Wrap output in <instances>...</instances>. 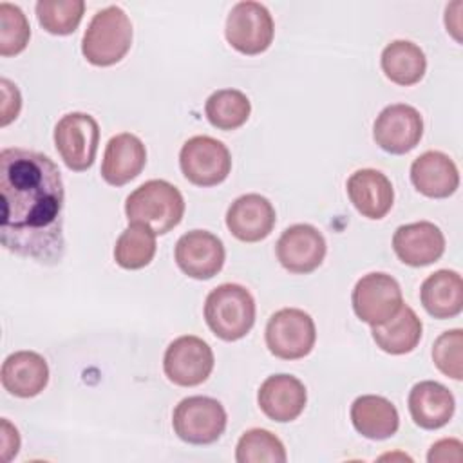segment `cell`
<instances>
[{"label": "cell", "instance_id": "obj_1", "mask_svg": "<svg viewBox=\"0 0 463 463\" xmlns=\"http://www.w3.org/2000/svg\"><path fill=\"white\" fill-rule=\"evenodd\" d=\"M0 242L40 264L63 257V179L56 163L36 150L0 152Z\"/></svg>", "mask_w": 463, "mask_h": 463}, {"label": "cell", "instance_id": "obj_2", "mask_svg": "<svg viewBox=\"0 0 463 463\" xmlns=\"http://www.w3.org/2000/svg\"><path fill=\"white\" fill-rule=\"evenodd\" d=\"M128 222H143L156 235L174 230L184 215L183 194L165 179H150L139 184L125 201Z\"/></svg>", "mask_w": 463, "mask_h": 463}, {"label": "cell", "instance_id": "obj_3", "mask_svg": "<svg viewBox=\"0 0 463 463\" xmlns=\"http://www.w3.org/2000/svg\"><path fill=\"white\" fill-rule=\"evenodd\" d=\"M132 45V22L119 5L99 9L89 22L81 52L96 67H109L125 58Z\"/></svg>", "mask_w": 463, "mask_h": 463}, {"label": "cell", "instance_id": "obj_4", "mask_svg": "<svg viewBox=\"0 0 463 463\" xmlns=\"http://www.w3.org/2000/svg\"><path fill=\"white\" fill-rule=\"evenodd\" d=\"M204 320L217 338L241 340L255 324V300L241 284H221L204 300Z\"/></svg>", "mask_w": 463, "mask_h": 463}, {"label": "cell", "instance_id": "obj_5", "mask_svg": "<svg viewBox=\"0 0 463 463\" xmlns=\"http://www.w3.org/2000/svg\"><path fill=\"white\" fill-rule=\"evenodd\" d=\"M226 411L210 396L183 398L172 414V427L179 439L190 445H210L226 429Z\"/></svg>", "mask_w": 463, "mask_h": 463}, {"label": "cell", "instance_id": "obj_6", "mask_svg": "<svg viewBox=\"0 0 463 463\" xmlns=\"http://www.w3.org/2000/svg\"><path fill=\"white\" fill-rule=\"evenodd\" d=\"M264 336L273 356L298 360L313 351L317 327L309 313L298 307H284L269 317Z\"/></svg>", "mask_w": 463, "mask_h": 463}, {"label": "cell", "instance_id": "obj_7", "mask_svg": "<svg viewBox=\"0 0 463 463\" xmlns=\"http://www.w3.org/2000/svg\"><path fill=\"white\" fill-rule=\"evenodd\" d=\"M224 34L235 51L255 56L271 45L275 24L266 5L253 0L237 2L226 18Z\"/></svg>", "mask_w": 463, "mask_h": 463}, {"label": "cell", "instance_id": "obj_8", "mask_svg": "<svg viewBox=\"0 0 463 463\" xmlns=\"http://www.w3.org/2000/svg\"><path fill=\"white\" fill-rule=\"evenodd\" d=\"M54 145L65 166L85 172L92 166L99 145L98 121L85 112H69L54 127Z\"/></svg>", "mask_w": 463, "mask_h": 463}, {"label": "cell", "instance_id": "obj_9", "mask_svg": "<svg viewBox=\"0 0 463 463\" xmlns=\"http://www.w3.org/2000/svg\"><path fill=\"white\" fill-rule=\"evenodd\" d=\"M183 175L195 186L221 184L232 170V154L228 146L210 136L190 137L179 152Z\"/></svg>", "mask_w": 463, "mask_h": 463}, {"label": "cell", "instance_id": "obj_10", "mask_svg": "<svg viewBox=\"0 0 463 463\" xmlns=\"http://www.w3.org/2000/svg\"><path fill=\"white\" fill-rule=\"evenodd\" d=\"M351 304L354 315L373 326H382L403 306L398 280L383 271H373L358 279L353 288Z\"/></svg>", "mask_w": 463, "mask_h": 463}, {"label": "cell", "instance_id": "obj_11", "mask_svg": "<svg viewBox=\"0 0 463 463\" xmlns=\"http://www.w3.org/2000/svg\"><path fill=\"white\" fill-rule=\"evenodd\" d=\"M213 351L199 336L183 335L170 342L163 356L166 378L179 387H195L208 380L213 371Z\"/></svg>", "mask_w": 463, "mask_h": 463}, {"label": "cell", "instance_id": "obj_12", "mask_svg": "<svg viewBox=\"0 0 463 463\" xmlns=\"http://www.w3.org/2000/svg\"><path fill=\"white\" fill-rule=\"evenodd\" d=\"M423 136V118L412 105H387L374 119V143L394 156H402L416 148Z\"/></svg>", "mask_w": 463, "mask_h": 463}, {"label": "cell", "instance_id": "obj_13", "mask_svg": "<svg viewBox=\"0 0 463 463\" xmlns=\"http://www.w3.org/2000/svg\"><path fill=\"white\" fill-rule=\"evenodd\" d=\"M174 259L177 268L190 279L208 280L222 269L226 251L217 235L206 230H192L175 242Z\"/></svg>", "mask_w": 463, "mask_h": 463}, {"label": "cell", "instance_id": "obj_14", "mask_svg": "<svg viewBox=\"0 0 463 463\" xmlns=\"http://www.w3.org/2000/svg\"><path fill=\"white\" fill-rule=\"evenodd\" d=\"M326 239L311 224H293L277 241V259L284 269L295 275L315 271L326 257Z\"/></svg>", "mask_w": 463, "mask_h": 463}, {"label": "cell", "instance_id": "obj_15", "mask_svg": "<svg viewBox=\"0 0 463 463\" xmlns=\"http://www.w3.org/2000/svg\"><path fill=\"white\" fill-rule=\"evenodd\" d=\"M392 250L396 257L407 266H429L443 255L445 235L430 221L402 224L392 235Z\"/></svg>", "mask_w": 463, "mask_h": 463}, {"label": "cell", "instance_id": "obj_16", "mask_svg": "<svg viewBox=\"0 0 463 463\" xmlns=\"http://www.w3.org/2000/svg\"><path fill=\"white\" fill-rule=\"evenodd\" d=\"M275 208L260 194H244L237 197L226 212L230 233L242 242L264 241L275 226Z\"/></svg>", "mask_w": 463, "mask_h": 463}, {"label": "cell", "instance_id": "obj_17", "mask_svg": "<svg viewBox=\"0 0 463 463\" xmlns=\"http://www.w3.org/2000/svg\"><path fill=\"white\" fill-rule=\"evenodd\" d=\"M257 402L269 420L288 423L302 414L307 402V391L297 376L273 374L260 383Z\"/></svg>", "mask_w": 463, "mask_h": 463}, {"label": "cell", "instance_id": "obj_18", "mask_svg": "<svg viewBox=\"0 0 463 463\" xmlns=\"http://www.w3.org/2000/svg\"><path fill=\"white\" fill-rule=\"evenodd\" d=\"M145 165L146 148L143 141L130 132H121L112 136L105 146L101 177L112 186H123L136 179Z\"/></svg>", "mask_w": 463, "mask_h": 463}, {"label": "cell", "instance_id": "obj_19", "mask_svg": "<svg viewBox=\"0 0 463 463\" xmlns=\"http://www.w3.org/2000/svg\"><path fill=\"white\" fill-rule=\"evenodd\" d=\"M347 195L353 206L367 219H383L394 203V190L385 174L374 168H362L349 175Z\"/></svg>", "mask_w": 463, "mask_h": 463}, {"label": "cell", "instance_id": "obj_20", "mask_svg": "<svg viewBox=\"0 0 463 463\" xmlns=\"http://www.w3.org/2000/svg\"><path fill=\"white\" fill-rule=\"evenodd\" d=\"M411 181L425 197L445 199L458 190L459 172L447 154L427 150L412 161Z\"/></svg>", "mask_w": 463, "mask_h": 463}, {"label": "cell", "instance_id": "obj_21", "mask_svg": "<svg viewBox=\"0 0 463 463\" xmlns=\"http://www.w3.org/2000/svg\"><path fill=\"white\" fill-rule=\"evenodd\" d=\"M4 389L16 398L38 396L49 382V365L34 351H16L9 354L0 371Z\"/></svg>", "mask_w": 463, "mask_h": 463}, {"label": "cell", "instance_id": "obj_22", "mask_svg": "<svg viewBox=\"0 0 463 463\" xmlns=\"http://www.w3.org/2000/svg\"><path fill=\"white\" fill-rule=\"evenodd\" d=\"M409 412L414 423L425 430L445 427L456 409L452 392L432 380L416 383L409 392Z\"/></svg>", "mask_w": 463, "mask_h": 463}, {"label": "cell", "instance_id": "obj_23", "mask_svg": "<svg viewBox=\"0 0 463 463\" xmlns=\"http://www.w3.org/2000/svg\"><path fill=\"white\" fill-rule=\"evenodd\" d=\"M351 421L358 434L367 439L382 441L398 432L400 416L396 407L383 396L364 394L351 405Z\"/></svg>", "mask_w": 463, "mask_h": 463}, {"label": "cell", "instance_id": "obj_24", "mask_svg": "<svg viewBox=\"0 0 463 463\" xmlns=\"http://www.w3.org/2000/svg\"><path fill=\"white\" fill-rule=\"evenodd\" d=\"M420 300L425 311L439 320L454 318L463 309V280L454 269H438L430 273L421 288Z\"/></svg>", "mask_w": 463, "mask_h": 463}, {"label": "cell", "instance_id": "obj_25", "mask_svg": "<svg viewBox=\"0 0 463 463\" xmlns=\"http://www.w3.org/2000/svg\"><path fill=\"white\" fill-rule=\"evenodd\" d=\"M421 320L416 311L403 304L398 313L382 326H373L371 335L374 344L389 354L411 353L421 340Z\"/></svg>", "mask_w": 463, "mask_h": 463}, {"label": "cell", "instance_id": "obj_26", "mask_svg": "<svg viewBox=\"0 0 463 463\" xmlns=\"http://www.w3.org/2000/svg\"><path fill=\"white\" fill-rule=\"evenodd\" d=\"M382 71L396 85L409 87L418 83L427 71L425 52L409 40H394L382 51Z\"/></svg>", "mask_w": 463, "mask_h": 463}, {"label": "cell", "instance_id": "obj_27", "mask_svg": "<svg viewBox=\"0 0 463 463\" xmlns=\"http://www.w3.org/2000/svg\"><path fill=\"white\" fill-rule=\"evenodd\" d=\"M156 233L143 222H128L114 246V260L123 269H141L156 255Z\"/></svg>", "mask_w": 463, "mask_h": 463}, {"label": "cell", "instance_id": "obj_28", "mask_svg": "<svg viewBox=\"0 0 463 463\" xmlns=\"http://www.w3.org/2000/svg\"><path fill=\"white\" fill-rule=\"evenodd\" d=\"M204 114L212 127L219 130H235L248 121L251 103L242 90L221 89L208 96Z\"/></svg>", "mask_w": 463, "mask_h": 463}, {"label": "cell", "instance_id": "obj_29", "mask_svg": "<svg viewBox=\"0 0 463 463\" xmlns=\"http://www.w3.org/2000/svg\"><path fill=\"white\" fill-rule=\"evenodd\" d=\"M237 463H286L282 441L266 429L246 430L235 447Z\"/></svg>", "mask_w": 463, "mask_h": 463}, {"label": "cell", "instance_id": "obj_30", "mask_svg": "<svg viewBox=\"0 0 463 463\" xmlns=\"http://www.w3.org/2000/svg\"><path fill=\"white\" fill-rule=\"evenodd\" d=\"M38 24L51 34L67 36L74 33L83 18V0H40L36 2Z\"/></svg>", "mask_w": 463, "mask_h": 463}, {"label": "cell", "instance_id": "obj_31", "mask_svg": "<svg viewBox=\"0 0 463 463\" xmlns=\"http://www.w3.org/2000/svg\"><path fill=\"white\" fill-rule=\"evenodd\" d=\"M31 38V27L24 11L9 2L0 4V54H20Z\"/></svg>", "mask_w": 463, "mask_h": 463}, {"label": "cell", "instance_id": "obj_32", "mask_svg": "<svg viewBox=\"0 0 463 463\" xmlns=\"http://www.w3.org/2000/svg\"><path fill=\"white\" fill-rule=\"evenodd\" d=\"M434 365L449 378H463V331L450 329L441 333L432 345Z\"/></svg>", "mask_w": 463, "mask_h": 463}, {"label": "cell", "instance_id": "obj_33", "mask_svg": "<svg viewBox=\"0 0 463 463\" xmlns=\"http://www.w3.org/2000/svg\"><path fill=\"white\" fill-rule=\"evenodd\" d=\"M22 109V96L18 87L7 78L0 80V125L7 127L18 118Z\"/></svg>", "mask_w": 463, "mask_h": 463}, {"label": "cell", "instance_id": "obj_34", "mask_svg": "<svg viewBox=\"0 0 463 463\" xmlns=\"http://www.w3.org/2000/svg\"><path fill=\"white\" fill-rule=\"evenodd\" d=\"M463 445L459 439L454 438H443L436 443H432L429 454H427V461L429 463H445V461H461L463 452H461Z\"/></svg>", "mask_w": 463, "mask_h": 463}, {"label": "cell", "instance_id": "obj_35", "mask_svg": "<svg viewBox=\"0 0 463 463\" xmlns=\"http://www.w3.org/2000/svg\"><path fill=\"white\" fill-rule=\"evenodd\" d=\"M20 450V434L14 425L9 423L7 418L0 421V452L4 461H11Z\"/></svg>", "mask_w": 463, "mask_h": 463}, {"label": "cell", "instance_id": "obj_36", "mask_svg": "<svg viewBox=\"0 0 463 463\" xmlns=\"http://www.w3.org/2000/svg\"><path fill=\"white\" fill-rule=\"evenodd\" d=\"M461 7H463V2L456 0L449 4L445 9V25L456 42H461Z\"/></svg>", "mask_w": 463, "mask_h": 463}]
</instances>
